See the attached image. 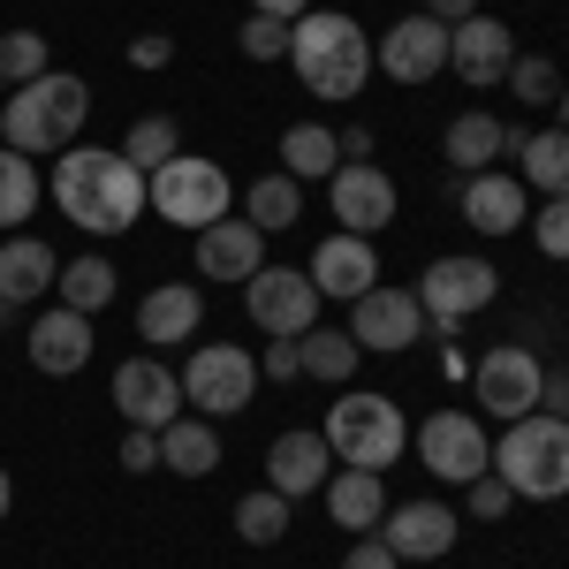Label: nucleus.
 I'll use <instances>...</instances> for the list:
<instances>
[{"label":"nucleus","instance_id":"obj_1","mask_svg":"<svg viewBox=\"0 0 569 569\" xmlns=\"http://www.w3.org/2000/svg\"><path fill=\"white\" fill-rule=\"evenodd\" d=\"M46 198L84 236H122L144 213V168H130L122 152H99V144H69L53 182H46Z\"/></svg>","mask_w":569,"mask_h":569},{"label":"nucleus","instance_id":"obj_2","mask_svg":"<svg viewBox=\"0 0 569 569\" xmlns=\"http://www.w3.org/2000/svg\"><path fill=\"white\" fill-rule=\"evenodd\" d=\"M289 69L305 77L311 99H365V77H372V39L365 23L342 16V8H311L289 23Z\"/></svg>","mask_w":569,"mask_h":569},{"label":"nucleus","instance_id":"obj_3","mask_svg":"<svg viewBox=\"0 0 569 569\" xmlns=\"http://www.w3.org/2000/svg\"><path fill=\"white\" fill-rule=\"evenodd\" d=\"M91 114V84L84 77H69V69H46L39 84H16L8 91V107H0V144H16V152H69L77 130H84Z\"/></svg>","mask_w":569,"mask_h":569},{"label":"nucleus","instance_id":"obj_4","mask_svg":"<svg viewBox=\"0 0 569 569\" xmlns=\"http://www.w3.org/2000/svg\"><path fill=\"white\" fill-rule=\"evenodd\" d=\"M493 479H509L517 501H562L569 493V426L531 410L493 440Z\"/></svg>","mask_w":569,"mask_h":569},{"label":"nucleus","instance_id":"obj_5","mask_svg":"<svg viewBox=\"0 0 569 569\" xmlns=\"http://www.w3.org/2000/svg\"><path fill=\"white\" fill-rule=\"evenodd\" d=\"M144 206L168 220V228H213V220L236 213V182H228V168H213V160L176 152L168 168L144 176Z\"/></svg>","mask_w":569,"mask_h":569},{"label":"nucleus","instance_id":"obj_6","mask_svg":"<svg viewBox=\"0 0 569 569\" xmlns=\"http://www.w3.org/2000/svg\"><path fill=\"white\" fill-rule=\"evenodd\" d=\"M319 433H327V448H335L350 471H388L395 456L410 448V426H402V410H395L388 395H342Z\"/></svg>","mask_w":569,"mask_h":569},{"label":"nucleus","instance_id":"obj_7","mask_svg":"<svg viewBox=\"0 0 569 569\" xmlns=\"http://www.w3.org/2000/svg\"><path fill=\"white\" fill-rule=\"evenodd\" d=\"M251 395H259V357L251 350H236V342L190 350V365H182V402H190V410L236 418V410H251Z\"/></svg>","mask_w":569,"mask_h":569},{"label":"nucleus","instance_id":"obj_8","mask_svg":"<svg viewBox=\"0 0 569 569\" xmlns=\"http://www.w3.org/2000/svg\"><path fill=\"white\" fill-rule=\"evenodd\" d=\"M418 463L433 471V479H448V486H471V479H486L493 471V448H486V426L471 418V410H433L426 426H418Z\"/></svg>","mask_w":569,"mask_h":569},{"label":"nucleus","instance_id":"obj_9","mask_svg":"<svg viewBox=\"0 0 569 569\" xmlns=\"http://www.w3.org/2000/svg\"><path fill=\"white\" fill-rule=\"evenodd\" d=\"M493 289H501V273H493L486 259H433L426 273H418V305H426V327L456 335L471 311L493 305Z\"/></svg>","mask_w":569,"mask_h":569},{"label":"nucleus","instance_id":"obj_10","mask_svg":"<svg viewBox=\"0 0 569 569\" xmlns=\"http://www.w3.org/2000/svg\"><path fill=\"white\" fill-rule=\"evenodd\" d=\"M471 388H479V410H486V418L517 426V418H531V410H539L547 365H539L531 350H517V342H501V350H486L479 365H471Z\"/></svg>","mask_w":569,"mask_h":569},{"label":"nucleus","instance_id":"obj_11","mask_svg":"<svg viewBox=\"0 0 569 569\" xmlns=\"http://www.w3.org/2000/svg\"><path fill=\"white\" fill-rule=\"evenodd\" d=\"M418 335H426L418 289H365L350 305V342L365 357H402V350H418Z\"/></svg>","mask_w":569,"mask_h":569},{"label":"nucleus","instance_id":"obj_12","mask_svg":"<svg viewBox=\"0 0 569 569\" xmlns=\"http://www.w3.org/2000/svg\"><path fill=\"white\" fill-rule=\"evenodd\" d=\"M243 311L259 319L266 335H311L319 327V289H311V273H297V266H259L243 281Z\"/></svg>","mask_w":569,"mask_h":569},{"label":"nucleus","instance_id":"obj_13","mask_svg":"<svg viewBox=\"0 0 569 569\" xmlns=\"http://www.w3.org/2000/svg\"><path fill=\"white\" fill-rule=\"evenodd\" d=\"M448 69L463 77V84H509V69H517V31L501 23V16H463L456 31H448Z\"/></svg>","mask_w":569,"mask_h":569},{"label":"nucleus","instance_id":"obj_14","mask_svg":"<svg viewBox=\"0 0 569 569\" xmlns=\"http://www.w3.org/2000/svg\"><path fill=\"white\" fill-rule=\"evenodd\" d=\"M372 69L395 77V84H433L440 69H448V23H433V16H402L388 39L372 46Z\"/></svg>","mask_w":569,"mask_h":569},{"label":"nucleus","instance_id":"obj_15","mask_svg":"<svg viewBox=\"0 0 569 569\" xmlns=\"http://www.w3.org/2000/svg\"><path fill=\"white\" fill-rule=\"evenodd\" d=\"M114 410H122V426L160 433V426L182 418V380L160 365V357H130V365L114 372Z\"/></svg>","mask_w":569,"mask_h":569},{"label":"nucleus","instance_id":"obj_16","mask_svg":"<svg viewBox=\"0 0 569 569\" xmlns=\"http://www.w3.org/2000/svg\"><path fill=\"white\" fill-rule=\"evenodd\" d=\"M327 206H335V220H342L350 236H372V228L395 220V182L380 176L372 160H342V168L327 176Z\"/></svg>","mask_w":569,"mask_h":569},{"label":"nucleus","instance_id":"obj_17","mask_svg":"<svg viewBox=\"0 0 569 569\" xmlns=\"http://www.w3.org/2000/svg\"><path fill=\"white\" fill-rule=\"evenodd\" d=\"M259 266H266V228H251L243 213L198 228V273H206V281H236V289H243Z\"/></svg>","mask_w":569,"mask_h":569},{"label":"nucleus","instance_id":"obj_18","mask_svg":"<svg viewBox=\"0 0 569 569\" xmlns=\"http://www.w3.org/2000/svg\"><path fill=\"white\" fill-rule=\"evenodd\" d=\"M311 289L319 297H365V289H380V251H372V236H327L319 251H311Z\"/></svg>","mask_w":569,"mask_h":569},{"label":"nucleus","instance_id":"obj_19","mask_svg":"<svg viewBox=\"0 0 569 569\" xmlns=\"http://www.w3.org/2000/svg\"><path fill=\"white\" fill-rule=\"evenodd\" d=\"M327 479H335L327 433H281L273 448H266V486H273L281 501H305V493H319Z\"/></svg>","mask_w":569,"mask_h":569},{"label":"nucleus","instance_id":"obj_20","mask_svg":"<svg viewBox=\"0 0 569 569\" xmlns=\"http://www.w3.org/2000/svg\"><path fill=\"white\" fill-rule=\"evenodd\" d=\"M380 539L395 547V562H440L448 547H456V509H440V501H402L380 517Z\"/></svg>","mask_w":569,"mask_h":569},{"label":"nucleus","instance_id":"obj_21","mask_svg":"<svg viewBox=\"0 0 569 569\" xmlns=\"http://www.w3.org/2000/svg\"><path fill=\"white\" fill-rule=\"evenodd\" d=\"M31 365L53 372V380H69V372H84L91 365V319L69 305H53L31 319Z\"/></svg>","mask_w":569,"mask_h":569},{"label":"nucleus","instance_id":"obj_22","mask_svg":"<svg viewBox=\"0 0 569 569\" xmlns=\"http://www.w3.org/2000/svg\"><path fill=\"white\" fill-rule=\"evenodd\" d=\"M463 220L479 228V236H517L525 228V206H531V190H525V176H463Z\"/></svg>","mask_w":569,"mask_h":569},{"label":"nucleus","instance_id":"obj_23","mask_svg":"<svg viewBox=\"0 0 569 569\" xmlns=\"http://www.w3.org/2000/svg\"><path fill=\"white\" fill-rule=\"evenodd\" d=\"M198 327H206V297H198V289H182V281L152 289V297L137 305V335H144L152 350H182Z\"/></svg>","mask_w":569,"mask_h":569},{"label":"nucleus","instance_id":"obj_24","mask_svg":"<svg viewBox=\"0 0 569 569\" xmlns=\"http://www.w3.org/2000/svg\"><path fill=\"white\" fill-rule=\"evenodd\" d=\"M319 493H327V517H335L342 531H357V539L380 531V517H388V486H380V471H350V463H342Z\"/></svg>","mask_w":569,"mask_h":569},{"label":"nucleus","instance_id":"obj_25","mask_svg":"<svg viewBox=\"0 0 569 569\" xmlns=\"http://www.w3.org/2000/svg\"><path fill=\"white\" fill-rule=\"evenodd\" d=\"M53 273L61 266H53V251H46L39 236H8L0 243V297L8 305H39L46 289H53Z\"/></svg>","mask_w":569,"mask_h":569},{"label":"nucleus","instance_id":"obj_26","mask_svg":"<svg viewBox=\"0 0 569 569\" xmlns=\"http://www.w3.org/2000/svg\"><path fill=\"white\" fill-rule=\"evenodd\" d=\"M160 463L182 471V479H213L220 471V433L206 418H176V426H160Z\"/></svg>","mask_w":569,"mask_h":569},{"label":"nucleus","instance_id":"obj_27","mask_svg":"<svg viewBox=\"0 0 569 569\" xmlns=\"http://www.w3.org/2000/svg\"><path fill=\"white\" fill-rule=\"evenodd\" d=\"M493 160H501V122L479 114V107L456 114V122H448V168H456V176H486Z\"/></svg>","mask_w":569,"mask_h":569},{"label":"nucleus","instance_id":"obj_28","mask_svg":"<svg viewBox=\"0 0 569 569\" xmlns=\"http://www.w3.org/2000/svg\"><path fill=\"white\" fill-rule=\"evenodd\" d=\"M243 220L266 228V236H273V228H297V220H305V182L297 176H259L243 190Z\"/></svg>","mask_w":569,"mask_h":569},{"label":"nucleus","instance_id":"obj_29","mask_svg":"<svg viewBox=\"0 0 569 569\" xmlns=\"http://www.w3.org/2000/svg\"><path fill=\"white\" fill-rule=\"evenodd\" d=\"M46 182L31 168V152H16V144H0V228H23V220L39 213Z\"/></svg>","mask_w":569,"mask_h":569},{"label":"nucleus","instance_id":"obj_30","mask_svg":"<svg viewBox=\"0 0 569 569\" xmlns=\"http://www.w3.org/2000/svg\"><path fill=\"white\" fill-rule=\"evenodd\" d=\"M525 190H539V198H569V130H539L525 137Z\"/></svg>","mask_w":569,"mask_h":569},{"label":"nucleus","instance_id":"obj_31","mask_svg":"<svg viewBox=\"0 0 569 569\" xmlns=\"http://www.w3.org/2000/svg\"><path fill=\"white\" fill-rule=\"evenodd\" d=\"M335 168H342V144H335V130H319V122H297V130L281 137V176L311 182V176H335Z\"/></svg>","mask_w":569,"mask_h":569},{"label":"nucleus","instance_id":"obj_32","mask_svg":"<svg viewBox=\"0 0 569 569\" xmlns=\"http://www.w3.org/2000/svg\"><path fill=\"white\" fill-rule=\"evenodd\" d=\"M53 289H61V305H69V311H84V319H91V311L114 305V266H107V259H69L61 273H53Z\"/></svg>","mask_w":569,"mask_h":569},{"label":"nucleus","instance_id":"obj_33","mask_svg":"<svg viewBox=\"0 0 569 569\" xmlns=\"http://www.w3.org/2000/svg\"><path fill=\"white\" fill-rule=\"evenodd\" d=\"M357 342H350V327H311L305 335V372L311 380H335V388H342V380H350L357 372Z\"/></svg>","mask_w":569,"mask_h":569},{"label":"nucleus","instance_id":"obj_34","mask_svg":"<svg viewBox=\"0 0 569 569\" xmlns=\"http://www.w3.org/2000/svg\"><path fill=\"white\" fill-rule=\"evenodd\" d=\"M176 152H182V137H176V122H168V114H144V122L122 137V160H130V168H144V176H152V168H168Z\"/></svg>","mask_w":569,"mask_h":569},{"label":"nucleus","instance_id":"obj_35","mask_svg":"<svg viewBox=\"0 0 569 569\" xmlns=\"http://www.w3.org/2000/svg\"><path fill=\"white\" fill-rule=\"evenodd\" d=\"M236 531H243V547H273L281 531H289V501L266 486V493H243L236 501Z\"/></svg>","mask_w":569,"mask_h":569},{"label":"nucleus","instance_id":"obj_36","mask_svg":"<svg viewBox=\"0 0 569 569\" xmlns=\"http://www.w3.org/2000/svg\"><path fill=\"white\" fill-rule=\"evenodd\" d=\"M0 77H8V91L46 77V39L39 31H0Z\"/></svg>","mask_w":569,"mask_h":569},{"label":"nucleus","instance_id":"obj_37","mask_svg":"<svg viewBox=\"0 0 569 569\" xmlns=\"http://www.w3.org/2000/svg\"><path fill=\"white\" fill-rule=\"evenodd\" d=\"M509 91H517L525 107H555V99H562V69H555L547 53H517V69H509Z\"/></svg>","mask_w":569,"mask_h":569},{"label":"nucleus","instance_id":"obj_38","mask_svg":"<svg viewBox=\"0 0 569 569\" xmlns=\"http://www.w3.org/2000/svg\"><path fill=\"white\" fill-rule=\"evenodd\" d=\"M243 61H289V23L251 16V23H243Z\"/></svg>","mask_w":569,"mask_h":569},{"label":"nucleus","instance_id":"obj_39","mask_svg":"<svg viewBox=\"0 0 569 569\" xmlns=\"http://www.w3.org/2000/svg\"><path fill=\"white\" fill-rule=\"evenodd\" d=\"M531 243L547 259H569V198H547V213L531 220Z\"/></svg>","mask_w":569,"mask_h":569},{"label":"nucleus","instance_id":"obj_40","mask_svg":"<svg viewBox=\"0 0 569 569\" xmlns=\"http://www.w3.org/2000/svg\"><path fill=\"white\" fill-rule=\"evenodd\" d=\"M305 372V335H273V350L259 357V380H297Z\"/></svg>","mask_w":569,"mask_h":569},{"label":"nucleus","instance_id":"obj_41","mask_svg":"<svg viewBox=\"0 0 569 569\" xmlns=\"http://www.w3.org/2000/svg\"><path fill=\"white\" fill-rule=\"evenodd\" d=\"M509 501H517V493H509V479H493V471H486V479H471V517H486V525H493Z\"/></svg>","mask_w":569,"mask_h":569},{"label":"nucleus","instance_id":"obj_42","mask_svg":"<svg viewBox=\"0 0 569 569\" xmlns=\"http://www.w3.org/2000/svg\"><path fill=\"white\" fill-rule=\"evenodd\" d=\"M122 471H160V433L130 426V433H122Z\"/></svg>","mask_w":569,"mask_h":569},{"label":"nucleus","instance_id":"obj_43","mask_svg":"<svg viewBox=\"0 0 569 569\" xmlns=\"http://www.w3.org/2000/svg\"><path fill=\"white\" fill-rule=\"evenodd\" d=\"M342 569H402V562H395V547H388V539H372V531H365L350 555H342Z\"/></svg>","mask_w":569,"mask_h":569},{"label":"nucleus","instance_id":"obj_44","mask_svg":"<svg viewBox=\"0 0 569 569\" xmlns=\"http://www.w3.org/2000/svg\"><path fill=\"white\" fill-rule=\"evenodd\" d=\"M168 53H176V39H160V31H144V39L130 46V61H137V69H168Z\"/></svg>","mask_w":569,"mask_h":569},{"label":"nucleus","instance_id":"obj_45","mask_svg":"<svg viewBox=\"0 0 569 569\" xmlns=\"http://www.w3.org/2000/svg\"><path fill=\"white\" fill-rule=\"evenodd\" d=\"M539 410L569 426V372H547V388H539Z\"/></svg>","mask_w":569,"mask_h":569},{"label":"nucleus","instance_id":"obj_46","mask_svg":"<svg viewBox=\"0 0 569 569\" xmlns=\"http://www.w3.org/2000/svg\"><path fill=\"white\" fill-rule=\"evenodd\" d=\"M426 16H433V23H448V31H456V23H463V16H479V0H426Z\"/></svg>","mask_w":569,"mask_h":569},{"label":"nucleus","instance_id":"obj_47","mask_svg":"<svg viewBox=\"0 0 569 569\" xmlns=\"http://www.w3.org/2000/svg\"><path fill=\"white\" fill-rule=\"evenodd\" d=\"M251 16H273V23H297V16H311V0H251Z\"/></svg>","mask_w":569,"mask_h":569},{"label":"nucleus","instance_id":"obj_48","mask_svg":"<svg viewBox=\"0 0 569 569\" xmlns=\"http://www.w3.org/2000/svg\"><path fill=\"white\" fill-rule=\"evenodd\" d=\"M335 144H342V160H372V130H365V122H350Z\"/></svg>","mask_w":569,"mask_h":569},{"label":"nucleus","instance_id":"obj_49","mask_svg":"<svg viewBox=\"0 0 569 569\" xmlns=\"http://www.w3.org/2000/svg\"><path fill=\"white\" fill-rule=\"evenodd\" d=\"M8 501H16V486H8V471H0V517H8Z\"/></svg>","mask_w":569,"mask_h":569},{"label":"nucleus","instance_id":"obj_50","mask_svg":"<svg viewBox=\"0 0 569 569\" xmlns=\"http://www.w3.org/2000/svg\"><path fill=\"white\" fill-rule=\"evenodd\" d=\"M555 107H562V122H555V130H569V84H562V99H555Z\"/></svg>","mask_w":569,"mask_h":569},{"label":"nucleus","instance_id":"obj_51","mask_svg":"<svg viewBox=\"0 0 569 569\" xmlns=\"http://www.w3.org/2000/svg\"><path fill=\"white\" fill-rule=\"evenodd\" d=\"M8 319H16V305H8V297H0V327H8Z\"/></svg>","mask_w":569,"mask_h":569},{"label":"nucleus","instance_id":"obj_52","mask_svg":"<svg viewBox=\"0 0 569 569\" xmlns=\"http://www.w3.org/2000/svg\"><path fill=\"white\" fill-rule=\"evenodd\" d=\"M0 91H8V77H0Z\"/></svg>","mask_w":569,"mask_h":569}]
</instances>
